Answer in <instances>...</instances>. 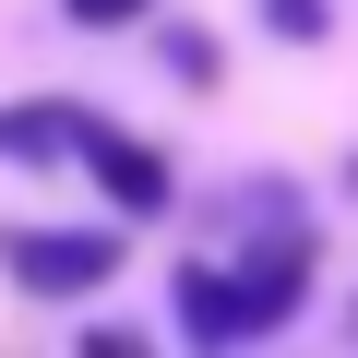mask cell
<instances>
[{"instance_id": "1", "label": "cell", "mask_w": 358, "mask_h": 358, "mask_svg": "<svg viewBox=\"0 0 358 358\" xmlns=\"http://www.w3.org/2000/svg\"><path fill=\"white\" fill-rule=\"evenodd\" d=\"M0 275L24 299H96L120 275V227H0Z\"/></svg>"}, {"instance_id": "2", "label": "cell", "mask_w": 358, "mask_h": 358, "mask_svg": "<svg viewBox=\"0 0 358 358\" xmlns=\"http://www.w3.org/2000/svg\"><path fill=\"white\" fill-rule=\"evenodd\" d=\"M60 131H72V155L96 167V192H108L120 215H167V155H155V143H131L120 120H96V108H72V96H60Z\"/></svg>"}, {"instance_id": "3", "label": "cell", "mask_w": 358, "mask_h": 358, "mask_svg": "<svg viewBox=\"0 0 358 358\" xmlns=\"http://www.w3.org/2000/svg\"><path fill=\"white\" fill-rule=\"evenodd\" d=\"M179 334L192 346H251V334H275V310L239 263H179Z\"/></svg>"}, {"instance_id": "4", "label": "cell", "mask_w": 358, "mask_h": 358, "mask_svg": "<svg viewBox=\"0 0 358 358\" xmlns=\"http://www.w3.org/2000/svg\"><path fill=\"white\" fill-rule=\"evenodd\" d=\"M239 275H251V287H263V310L287 322V310H299V287H310V227H263Z\"/></svg>"}, {"instance_id": "5", "label": "cell", "mask_w": 358, "mask_h": 358, "mask_svg": "<svg viewBox=\"0 0 358 358\" xmlns=\"http://www.w3.org/2000/svg\"><path fill=\"white\" fill-rule=\"evenodd\" d=\"M0 155H24V167H48V155H72V131H60V108H0Z\"/></svg>"}, {"instance_id": "6", "label": "cell", "mask_w": 358, "mask_h": 358, "mask_svg": "<svg viewBox=\"0 0 358 358\" xmlns=\"http://www.w3.org/2000/svg\"><path fill=\"white\" fill-rule=\"evenodd\" d=\"M263 24H275L287 48H322V36H334V13H322V0H263Z\"/></svg>"}, {"instance_id": "7", "label": "cell", "mask_w": 358, "mask_h": 358, "mask_svg": "<svg viewBox=\"0 0 358 358\" xmlns=\"http://www.w3.org/2000/svg\"><path fill=\"white\" fill-rule=\"evenodd\" d=\"M143 13H155V0H72V24H84V36H120V24H143Z\"/></svg>"}, {"instance_id": "8", "label": "cell", "mask_w": 358, "mask_h": 358, "mask_svg": "<svg viewBox=\"0 0 358 358\" xmlns=\"http://www.w3.org/2000/svg\"><path fill=\"white\" fill-rule=\"evenodd\" d=\"M167 72H179V84H215V72H227V60H215V48H203V36H167Z\"/></svg>"}]
</instances>
